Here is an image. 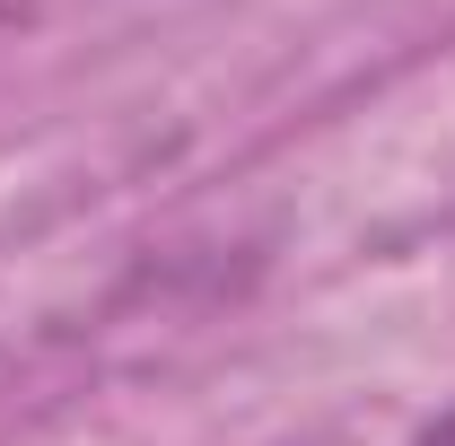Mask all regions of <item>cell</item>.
<instances>
[{
	"label": "cell",
	"instance_id": "obj_1",
	"mask_svg": "<svg viewBox=\"0 0 455 446\" xmlns=\"http://www.w3.org/2000/svg\"><path fill=\"white\" fill-rule=\"evenodd\" d=\"M411 446H455V411H447V420H429V429H420Z\"/></svg>",
	"mask_w": 455,
	"mask_h": 446
}]
</instances>
